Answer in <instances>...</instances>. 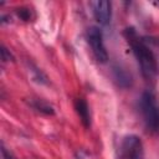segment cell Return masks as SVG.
I'll return each instance as SVG.
<instances>
[{
    "instance_id": "7a4b0ae2",
    "label": "cell",
    "mask_w": 159,
    "mask_h": 159,
    "mask_svg": "<svg viewBox=\"0 0 159 159\" xmlns=\"http://www.w3.org/2000/svg\"><path fill=\"white\" fill-rule=\"evenodd\" d=\"M140 112L144 119V123L154 134L159 133V102L158 98L149 91L143 92L139 102Z\"/></svg>"
},
{
    "instance_id": "3957f363",
    "label": "cell",
    "mask_w": 159,
    "mask_h": 159,
    "mask_svg": "<svg viewBox=\"0 0 159 159\" xmlns=\"http://www.w3.org/2000/svg\"><path fill=\"white\" fill-rule=\"evenodd\" d=\"M87 39H88V43L91 45V48H92V52L94 55V57L97 58L98 62H107L108 60V53H107V50L104 47V43H103V35H102V31L96 27V26H92L88 32H87Z\"/></svg>"
},
{
    "instance_id": "52a82bcc",
    "label": "cell",
    "mask_w": 159,
    "mask_h": 159,
    "mask_svg": "<svg viewBox=\"0 0 159 159\" xmlns=\"http://www.w3.org/2000/svg\"><path fill=\"white\" fill-rule=\"evenodd\" d=\"M75 108H76L77 114L80 116L82 124L86 128H88L91 125V113H89V107H88L87 102L83 98H77L75 101Z\"/></svg>"
},
{
    "instance_id": "277c9868",
    "label": "cell",
    "mask_w": 159,
    "mask_h": 159,
    "mask_svg": "<svg viewBox=\"0 0 159 159\" xmlns=\"http://www.w3.org/2000/svg\"><path fill=\"white\" fill-rule=\"evenodd\" d=\"M122 153L125 159H144V148L138 135H128L123 139Z\"/></svg>"
},
{
    "instance_id": "ba28073f",
    "label": "cell",
    "mask_w": 159,
    "mask_h": 159,
    "mask_svg": "<svg viewBox=\"0 0 159 159\" xmlns=\"http://www.w3.org/2000/svg\"><path fill=\"white\" fill-rule=\"evenodd\" d=\"M31 106H32L36 111H39V112H41V113H45V114H53V113H55L53 107L50 106L48 103H46V102L42 101V99H35V101H32V102H31Z\"/></svg>"
},
{
    "instance_id": "30bf717a",
    "label": "cell",
    "mask_w": 159,
    "mask_h": 159,
    "mask_svg": "<svg viewBox=\"0 0 159 159\" xmlns=\"http://www.w3.org/2000/svg\"><path fill=\"white\" fill-rule=\"evenodd\" d=\"M1 60L4 62H7V61H14V56L11 55V52L2 45L1 46Z\"/></svg>"
},
{
    "instance_id": "6da1fadb",
    "label": "cell",
    "mask_w": 159,
    "mask_h": 159,
    "mask_svg": "<svg viewBox=\"0 0 159 159\" xmlns=\"http://www.w3.org/2000/svg\"><path fill=\"white\" fill-rule=\"evenodd\" d=\"M124 34L128 39V42L132 46V51L139 63L143 76L147 80L155 78L159 73V67H158V62L154 53L142 40H139V37L137 36L133 29H127Z\"/></svg>"
},
{
    "instance_id": "8fae6325",
    "label": "cell",
    "mask_w": 159,
    "mask_h": 159,
    "mask_svg": "<svg viewBox=\"0 0 159 159\" xmlns=\"http://www.w3.org/2000/svg\"><path fill=\"white\" fill-rule=\"evenodd\" d=\"M1 154H2V159H16V157L10 150H7L4 145H1Z\"/></svg>"
},
{
    "instance_id": "5b68a950",
    "label": "cell",
    "mask_w": 159,
    "mask_h": 159,
    "mask_svg": "<svg viewBox=\"0 0 159 159\" xmlns=\"http://www.w3.org/2000/svg\"><path fill=\"white\" fill-rule=\"evenodd\" d=\"M92 9H93V15L94 19L101 24V25H108L111 21L112 11H111V2L107 0H99V1H93L92 2Z\"/></svg>"
},
{
    "instance_id": "9c48e42d",
    "label": "cell",
    "mask_w": 159,
    "mask_h": 159,
    "mask_svg": "<svg viewBox=\"0 0 159 159\" xmlns=\"http://www.w3.org/2000/svg\"><path fill=\"white\" fill-rule=\"evenodd\" d=\"M16 12H17V16H19L21 20H24V21H30V20L32 19V11H31V9L20 7V9L16 10Z\"/></svg>"
},
{
    "instance_id": "8992f818",
    "label": "cell",
    "mask_w": 159,
    "mask_h": 159,
    "mask_svg": "<svg viewBox=\"0 0 159 159\" xmlns=\"http://www.w3.org/2000/svg\"><path fill=\"white\" fill-rule=\"evenodd\" d=\"M112 73H113V78L116 80V82L119 87L129 88L133 84V77L124 67H122L119 65H114L112 67Z\"/></svg>"
}]
</instances>
